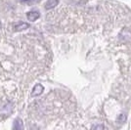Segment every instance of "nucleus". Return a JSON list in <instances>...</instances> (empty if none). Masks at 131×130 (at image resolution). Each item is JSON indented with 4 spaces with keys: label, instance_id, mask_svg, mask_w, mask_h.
<instances>
[{
    "label": "nucleus",
    "instance_id": "nucleus-4",
    "mask_svg": "<svg viewBox=\"0 0 131 130\" xmlns=\"http://www.w3.org/2000/svg\"><path fill=\"white\" fill-rule=\"evenodd\" d=\"M58 3H59V0H48L47 2H46V6H45V8L46 9H52V8H54L55 6L58 5Z\"/></svg>",
    "mask_w": 131,
    "mask_h": 130
},
{
    "label": "nucleus",
    "instance_id": "nucleus-9",
    "mask_svg": "<svg viewBox=\"0 0 131 130\" xmlns=\"http://www.w3.org/2000/svg\"><path fill=\"white\" fill-rule=\"evenodd\" d=\"M0 29H1V24H0Z\"/></svg>",
    "mask_w": 131,
    "mask_h": 130
},
{
    "label": "nucleus",
    "instance_id": "nucleus-5",
    "mask_svg": "<svg viewBox=\"0 0 131 130\" xmlns=\"http://www.w3.org/2000/svg\"><path fill=\"white\" fill-rule=\"evenodd\" d=\"M17 123H18V125H14V127L15 128H22V121H21V119H18L17 120Z\"/></svg>",
    "mask_w": 131,
    "mask_h": 130
},
{
    "label": "nucleus",
    "instance_id": "nucleus-1",
    "mask_svg": "<svg viewBox=\"0 0 131 130\" xmlns=\"http://www.w3.org/2000/svg\"><path fill=\"white\" fill-rule=\"evenodd\" d=\"M44 88L41 84H36L35 86L33 87L32 92H31V96L32 97H36V96H39L41 93L43 92Z\"/></svg>",
    "mask_w": 131,
    "mask_h": 130
},
{
    "label": "nucleus",
    "instance_id": "nucleus-2",
    "mask_svg": "<svg viewBox=\"0 0 131 130\" xmlns=\"http://www.w3.org/2000/svg\"><path fill=\"white\" fill-rule=\"evenodd\" d=\"M39 13L37 11H31V12H28L27 14V18L28 21H31V22H34L36 21L37 19L39 18Z\"/></svg>",
    "mask_w": 131,
    "mask_h": 130
},
{
    "label": "nucleus",
    "instance_id": "nucleus-7",
    "mask_svg": "<svg viewBox=\"0 0 131 130\" xmlns=\"http://www.w3.org/2000/svg\"><path fill=\"white\" fill-rule=\"evenodd\" d=\"M92 128L93 129H104L105 126H103V125H95V126H93Z\"/></svg>",
    "mask_w": 131,
    "mask_h": 130
},
{
    "label": "nucleus",
    "instance_id": "nucleus-6",
    "mask_svg": "<svg viewBox=\"0 0 131 130\" xmlns=\"http://www.w3.org/2000/svg\"><path fill=\"white\" fill-rule=\"evenodd\" d=\"M21 3H26V4H29V3H31L33 2L34 0H19Z\"/></svg>",
    "mask_w": 131,
    "mask_h": 130
},
{
    "label": "nucleus",
    "instance_id": "nucleus-8",
    "mask_svg": "<svg viewBox=\"0 0 131 130\" xmlns=\"http://www.w3.org/2000/svg\"><path fill=\"white\" fill-rule=\"evenodd\" d=\"M124 119H125V115H124V114H121V117H118V119H117V121H119L120 120V122H121V121H124Z\"/></svg>",
    "mask_w": 131,
    "mask_h": 130
},
{
    "label": "nucleus",
    "instance_id": "nucleus-3",
    "mask_svg": "<svg viewBox=\"0 0 131 130\" xmlns=\"http://www.w3.org/2000/svg\"><path fill=\"white\" fill-rule=\"evenodd\" d=\"M28 27H29V25L27 24V23H19L18 25L15 26V30L16 31H22L24 29L28 28Z\"/></svg>",
    "mask_w": 131,
    "mask_h": 130
}]
</instances>
